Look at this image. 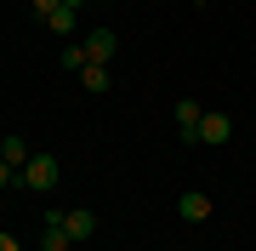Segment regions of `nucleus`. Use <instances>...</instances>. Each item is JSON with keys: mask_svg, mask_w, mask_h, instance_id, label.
Instances as JSON below:
<instances>
[{"mask_svg": "<svg viewBox=\"0 0 256 251\" xmlns=\"http://www.w3.org/2000/svg\"><path fill=\"white\" fill-rule=\"evenodd\" d=\"M0 251H23V245H18V240H12V234H0Z\"/></svg>", "mask_w": 256, "mask_h": 251, "instance_id": "obj_13", "label": "nucleus"}, {"mask_svg": "<svg viewBox=\"0 0 256 251\" xmlns=\"http://www.w3.org/2000/svg\"><path fill=\"white\" fill-rule=\"evenodd\" d=\"M234 137V120L222 109H205V120H200V143H210V149H222V143Z\"/></svg>", "mask_w": 256, "mask_h": 251, "instance_id": "obj_2", "label": "nucleus"}, {"mask_svg": "<svg viewBox=\"0 0 256 251\" xmlns=\"http://www.w3.org/2000/svg\"><path fill=\"white\" fill-rule=\"evenodd\" d=\"M57 177H63L57 154H34V160L18 171V188H28V194H52V188H57Z\"/></svg>", "mask_w": 256, "mask_h": 251, "instance_id": "obj_1", "label": "nucleus"}, {"mask_svg": "<svg viewBox=\"0 0 256 251\" xmlns=\"http://www.w3.org/2000/svg\"><path fill=\"white\" fill-rule=\"evenodd\" d=\"M86 63H92V52H86V40H74V46H63V69H68V75H80Z\"/></svg>", "mask_w": 256, "mask_h": 251, "instance_id": "obj_9", "label": "nucleus"}, {"mask_svg": "<svg viewBox=\"0 0 256 251\" xmlns=\"http://www.w3.org/2000/svg\"><path fill=\"white\" fill-rule=\"evenodd\" d=\"M74 80H80L86 92H108V86H114V63H86Z\"/></svg>", "mask_w": 256, "mask_h": 251, "instance_id": "obj_7", "label": "nucleus"}, {"mask_svg": "<svg viewBox=\"0 0 256 251\" xmlns=\"http://www.w3.org/2000/svg\"><path fill=\"white\" fill-rule=\"evenodd\" d=\"M6 183H18V171H12L6 160H0V188H6Z\"/></svg>", "mask_w": 256, "mask_h": 251, "instance_id": "obj_12", "label": "nucleus"}, {"mask_svg": "<svg viewBox=\"0 0 256 251\" xmlns=\"http://www.w3.org/2000/svg\"><path fill=\"white\" fill-rule=\"evenodd\" d=\"M0 160H6L12 171H23L34 154H28V143H23V137H0Z\"/></svg>", "mask_w": 256, "mask_h": 251, "instance_id": "obj_8", "label": "nucleus"}, {"mask_svg": "<svg viewBox=\"0 0 256 251\" xmlns=\"http://www.w3.org/2000/svg\"><path fill=\"white\" fill-rule=\"evenodd\" d=\"M57 6H63V0H34V12H40V18H52Z\"/></svg>", "mask_w": 256, "mask_h": 251, "instance_id": "obj_11", "label": "nucleus"}, {"mask_svg": "<svg viewBox=\"0 0 256 251\" xmlns=\"http://www.w3.org/2000/svg\"><path fill=\"white\" fill-rule=\"evenodd\" d=\"M176 217H182V223H205L210 217V194L205 188H188V194L176 200Z\"/></svg>", "mask_w": 256, "mask_h": 251, "instance_id": "obj_5", "label": "nucleus"}, {"mask_svg": "<svg viewBox=\"0 0 256 251\" xmlns=\"http://www.w3.org/2000/svg\"><path fill=\"white\" fill-rule=\"evenodd\" d=\"M86 52H92V63H114L120 35H114V29H92V35H86Z\"/></svg>", "mask_w": 256, "mask_h": 251, "instance_id": "obj_4", "label": "nucleus"}, {"mask_svg": "<svg viewBox=\"0 0 256 251\" xmlns=\"http://www.w3.org/2000/svg\"><path fill=\"white\" fill-rule=\"evenodd\" d=\"M171 120H176V131H182L188 143H200V120H205V109H200L194 97H182V103H176V109H171Z\"/></svg>", "mask_w": 256, "mask_h": 251, "instance_id": "obj_3", "label": "nucleus"}, {"mask_svg": "<svg viewBox=\"0 0 256 251\" xmlns=\"http://www.w3.org/2000/svg\"><path fill=\"white\" fill-rule=\"evenodd\" d=\"M63 234H68L74 245L92 240V234H97V211H63Z\"/></svg>", "mask_w": 256, "mask_h": 251, "instance_id": "obj_6", "label": "nucleus"}, {"mask_svg": "<svg viewBox=\"0 0 256 251\" xmlns=\"http://www.w3.org/2000/svg\"><path fill=\"white\" fill-rule=\"evenodd\" d=\"M46 23L57 29V35H68V29H74V6H57V12H52V18H46Z\"/></svg>", "mask_w": 256, "mask_h": 251, "instance_id": "obj_10", "label": "nucleus"}, {"mask_svg": "<svg viewBox=\"0 0 256 251\" xmlns=\"http://www.w3.org/2000/svg\"><path fill=\"white\" fill-rule=\"evenodd\" d=\"M63 6H74V12H80V6H86V0H63Z\"/></svg>", "mask_w": 256, "mask_h": 251, "instance_id": "obj_14", "label": "nucleus"}]
</instances>
